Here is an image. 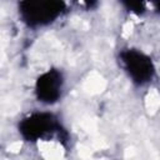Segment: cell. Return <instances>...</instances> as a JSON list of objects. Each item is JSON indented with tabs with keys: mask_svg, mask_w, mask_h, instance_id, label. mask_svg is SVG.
Listing matches in <instances>:
<instances>
[{
	"mask_svg": "<svg viewBox=\"0 0 160 160\" xmlns=\"http://www.w3.org/2000/svg\"><path fill=\"white\" fill-rule=\"evenodd\" d=\"M124 5H125L130 11H132V12H135V14H139V15L145 11V5H144V2H140V1H138V2H135V1L124 2Z\"/></svg>",
	"mask_w": 160,
	"mask_h": 160,
	"instance_id": "cell-5",
	"label": "cell"
},
{
	"mask_svg": "<svg viewBox=\"0 0 160 160\" xmlns=\"http://www.w3.org/2000/svg\"><path fill=\"white\" fill-rule=\"evenodd\" d=\"M156 9L160 11V2H158V4H156Z\"/></svg>",
	"mask_w": 160,
	"mask_h": 160,
	"instance_id": "cell-6",
	"label": "cell"
},
{
	"mask_svg": "<svg viewBox=\"0 0 160 160\" xmlns=\"http://www.w3.org/2000/svg\"><path fill=\"white\" fill-rule=\"evenodd\" d=\"M120 59L125 71L135 84L142 85L152 79L155 68L151 59L146 54L135 49H128L121 51Z\"/></svg>",
	"mask_w": 160,
	"mask_h": 160,
	"instance_id": "cell-3",
	"label": "cell"
},
{
	"mask_svg": "<svg viewBox=\"0 0 160 160\" xmlns=\"http://www.w3.org/2000/svg\"><path fill=\"white\" fill-rule=\"evenodd\" d=\"M19 132L28 141L48 139L54 135H66L58 119L49 112H34L19 122Z\"/></svg>",
	"mask_w": 160,
	"mask_h": 160,
	"instance_id": "cell-1",
	"label": "cell"
},
{
	"mask_svg": "<svg viewBox=\"0 0 160 160\" xmlns=\"http://www.w3.org/2000/svg\"><path fill=\"white\" fill-rule=\"evenodd\" d=\"M62 75L58 70H48L41 74L35 84V94L39 101L45 104H54L61 96Z\"/></svg>",
	"mask_w": 160,
	"mask_h": 160,
	"instance_id": "cell-4",
	"label": "cell"
},
{
	"mask_svg": "<svg viewBox=\"0 0 160 160\" xmlns=\"http://www.w3.org/2000/svg\"><path fill=\"white\" fill-rule=\"evenodd\" d=\"M65 10L62 1H21L19 12L25 24L29 26H42L55 21Z\"/></svg>",
	"mask_w": 160,
	"mask_h": 160,
	"instance_id": "cell-2",
	"label": "cell"
}]
</instances>
